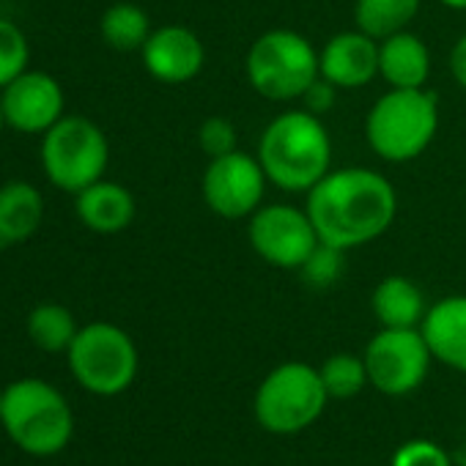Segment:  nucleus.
I'll use <instances>...</instances> for the list:
<instances>
[{
	"label": "nucleus",
	"mask_w": 466,
	"mask_h": 466,
	"mask_svg": "<svg viewBox=\"0 0 466 466\" xmlns=\"http://www.w3.org/2000/svg\"><path fill=\"white\" fill-rule=\"evenodd\" d=\"M324 245L338 250L365 248L392 228L398 217L395 184L373 167H332L305 200Z\"/></svg>",
	"instance_id": "nucleus-1"
},
{
	"label": "nucleus",
	"mask_w": 466,
	"mask_h": 466,
	"mask_svg": "<svg viewBox=\"0 0 466 466\" xmlns=\"http://www.w3.org/2000/svg\"><path fill=\"white\" fill-rule=\"evenodd\" d=\"M256 157L272 187L308 195L332 170V135L321 116L294 107L264 127Z\"/></svg>",
	"instance_id": "nucleus-2"
},
{
	"label": "nucleus",
	"mask_w": 466,
	"mask_h": 466,
	"mask_svg": "<svg viewBox=\"0 0 466 466\" xmlns=\"http://www.w3.org/2000/svg\"><path fill=\"white\" fill-rule=\"evenodd\" d=\"M439 96L428 88H390L365 116L370 151L392 165L420 159L439 132Z\"/></svg>",
	"instance_id": "nucleus-3"
},
{
	"label": "nucleus",
	"mask_w": 466,
	"mask_h": 466,
	"mask_svg": "<svg viewBox=\"0 0 466 466\" xmlns=\"http://www.w3.org/2000/svg\"><path fill=\"white\" fill-rule=\"evenodd\" d=\"M0 425L28 455L53 458L75 436V414L64 392L45 379H17L4 387Z\"/></svg>",
	"instance_id": "nucleus-4"
},
{
	"label": "nucleus",
	"mask_w": 466,
	"mask_h": 466,
	"mask_svg": "<svg viewBox=\"0 0 466 466\" xmlns=\"http://www.w3.org/2000/svg\"><path fill=\"white\" fill-rule=\"evenodd\" d=\"M250 88L269 102H297L321 77L316 45L291 28L264 31L245 56Z\"/></svg>",
	"instance_id": "nucleus-5"
},
{
	"label": "nucleus",
	"mask_w": 466,
	"mask_h": 466,
	"mask_svg": "<svg viewBox=\"0 0 466 466\" xmlns=\"http://www.w3.org/2000/svg\"><path fill=\"white\" fill-rule=\"evenodd\" d=\"M75 381L99 398L121 395L137 379V346L121 327L110 321H91L80 327L66 351Z\"/></svg>",
	"instance_id": "nucleus-6"
},
{
	"label": "nucleus",
	"mask_w": 466,
	"mask_h": 466,
	"mask_svg": "<svg viewBox=\"0 0 466 466\" xmlns=\"http://www.w3.org/2000/svg\"><path fill=\"white\" fill-rule=\"evenodd\" d=\"M110 143L99 124L86 116H64L42 135V167L53 187L77 195L105 178Z\"/></svg>",
	"instance_id": "nucleus-7"
},
{
	"label": "nucleus",
	"mask_w": 466,
	"mask_h": 466,
	"mask_svg": "<svg viewBox=\"0 0 466 466\" xmlns=\"http://www.w3.org/2000/svg\"><path fill=\"white\" fill-rule=\"evenodd\" d=\"M327 400L329 392L316 368L308 362H283L261 381L256 417L272 433H299L321 417Z\"/></svg>",
	"instance_id": "nucleus-8"
},
{
	"label": "nucleus",
	"mask_w": 466,
	"mask_h": 466,
	"mask_svg": "<svg viewBox=\"0 0 466 466\" xmlns=\"http://www.w3.org/2000/svg\"><path fill=\"white\" fill-rule=\"evenodd\" d=\"M269 178L256 154L242 148L208 159L200 176V195L206 208L219 219H250L267 198Z\"/></svg>",
	"instance_id": "nucleus-9"
},
{
	"label": "nucleus",
	"mask_w": 466,
	"mask_h": 466,
	"mask_svg": "<svg viewBox=\"0 0 466 466\" xmlns=\"http://www.w3.org/2000/svg\"><path fill=\"white\" fill-rule=\"evenodd\" d=\"M248 239L261 261L291 272H299L321 242L308 208L294 203H264L248 219Z\"/></svg>",
	"instance_id": "nucleus-10"
},
{
	"label": "nucleus",
	"mask_w": 466,
	"mask_h": 466,
	"mask_svg": "<svg viewBox=\"0 0 466 466\" xmlns=\"http://www.w3.org/2000/svg\"><path fill=\"white\" fill-rule=\"evenodd\" d=\"M365 368L370 384L392 398L414 392L431 368V349L420 332V327L411 329H390L381 327L365 346Z\"/></svg>",
	"instance_id": "nucleus-11"
},
{
	"label": "nucleus",
	"mask_w": 466,
	"mask_h": 466,
	"mask_svg": "<svg viewBox=\"0 0 466 466\" xmlns=\"http://www.w3.org/2000/svg\"><path fill=\"white\" fill-rule=\"evenodd\" d=\"M0 107H4L6 127H12L15 132L45 135L66 116V96L61 83L50 72L25 69L17 80L0 91Z\"/></svg>",
	"instance_id": "nucleus-12"
},
{
	"label": "nucleus",
	"mask_w": 466,
	"mask_h": 466,
	"mask_svg": "<svg viewBox=\"0 0 466 466\" xmlns=\"http://www.w3.org/2000/svg\"><path fill=\"white\" fill-rule=\"evenodd\" d=\"M140 61L162 86H184L192 83L206 66L203 39L187 25H159L151 31L148 42L140 50Z\"/></svg>",
	"instance_id": "nucleus-13"
},
{
	"label": "nucleus",
	"mask_w": 466,
	"mask_h": 466,
	"mask_svg": "<svg viewBox=\"0 0 466 466\" xmlns=\"http://www.w3.org/2000/svg\"><path fill=\"white\" fill-rule=\"evenodd\" d=\"M319 72L338 91H357L379 77V42L360 28L340 31L319 47Z\"/></svg>",
	"instance_id": "nucleus-14"
},
{
	"label": "nucleus",
	"mask_w": 466,
	"mask_h": 466,
	"mask_svg": "<svg viewBox=\"0 0 466 466\" xmlns=\"http://www.w3.org/2000/svg\"><path fill=\"white\" fill-rule=\"evenodd\" d=\"M420 332L433 360H439L441 365L458 373H466V297L463 294H452L428 305Z\"/></svg>",
	"instance_id": "nucleus-15"
},
{
	"label": "nucleus",
	"mask_w": 466,
	"mask_h": 466,
	"mask_svg": "<svg viewBox=\"0 0 466 466\" xmlns=\"http://www.w3.org/2000/svg\"><path fill=\"white\" fill-rule=\"evenodd\" d=\"M75 211L88 230L113 237V233H121L135 222L137 203L124 184L99 178L75 195Z\"/></svg>",
	"instance_id": "nucleus-16"
},
{
	"label": "nucleus",
	"mask_w": 466,
	"mask_h": 466,
	"mask_svg": "<svg viewBox=\"0 0 466 466\" xmlns=\"http://www.w3.org/2000/svg\"><path fill=\"white\" fill-rule=\"evenodd\" d=\"M433 69L425 39L409 28L379 42V77L390 88H425Z\"/></svg>",
	"instance_id": "nucleus-17"
},
{
	"label": "nucleus",
	"mask_w": 466,
	"mask_h": 466,
	"mask_svg": "<svg viewBox=\"0 0 466 466\" xmlns=\"http://www.w3.org/2000/svg\"><path fill=\"white\" fill-rule=\"evenodd\" d=\"M45 219V198L36 184L12 178L0 187V245H23Z\"/></svg>",
	"instance_id": "nucleus-18"
},
{
	"label": "nucleus",
	"mask_w": 466,
	"mask_h": 466,
	"mask_svg": "<svg viewBox=\"0 0 466 466\" xmlns=\"http://www.w3.org/2000/svg\"><path fill=\"white\" fill-rule=\"evenodd\" d=\"M370 308H373V316L379 319V324L390 327V329L420 327L425 313H428V305H425V297H422L420 286L411 278H403V275L384 278L373 289Z\"/></svg>",
	"instance_id": "nucleus-19"
},
{
	"label": "nucleus",
	"mask_w": 466,
	"mask_h": 466,
	"mask_svg": "<svg viewBox=\"0 0 466 466\" xmlns=\"http://www.w3.org/2000/svg\"><path fill=\"white\" fill-rule=\"evenodd\" d=\"M151 31V17L132 0H118V4L107 6L99 20V34L105 45L116 53H140Z\"/></svg>",
	"instance_id": "nucleus-20"
},
{
	"label": "nucleus",
	"mask_w": 466,
	"mask_h": 466,
	"mask_svg": "<svg viewBox=\"0 0 466 466\" xmlns=\"http://www.w3.org/2000/svg\"><path fill=\"white\" fill-rule=\"evenodd\" d=\"M422 0H354V28L376 42L406 31L420 15Z\"/></svg>",
	"instance_id": "nucleus-21"
},
{
	"label": "nucleus",
	"mask_w": 466,
	"mask_h": 466,
	"mask_svg": "<svg viewBox=\"0 0 466 466\" xmlns=\"http://www.w3.org/2000/svg\"><path fill=\"white\" fill-rule=\"evenodd\" d=\"M28 338L36 349L47 351V354H66L69 346L75 343L80 327L75 313L66 305L58 302H42L28 313L25 321Z\"/></svg>",
	"instance_id": "nucleus-22"
},
{
	"label": "nucleus",
	"mask_w": 466,
	"mask_h": 466,
	"mask_svg": "<svg viewBox=\"0 0 466 466\" xmlns=\"http://www.w3.org/2000/svg\"><path fill=\"white\" fill-rule=\"evenodd\" d=\"M319 373H321V381H324L329 398H338V400L354 398L362 392L365 384H370L365 360L354 357V354H332L329 360H324Z\"/></svg>",
	"instance_id": "nucleus-23"
},
{
	"label": "nucleus",
	"mask_w": 466,
	"mask_h": 466,
	"mask_svg": "<svg viewBox=\"0 0 466 466\" xmlns=\"http://www.w3.org/2000/svg\"><path fill=\"white\" fill-rule=\"evenodd\" d=\"M31 64V45L20 25L0 17V91L17 80Z\"/></svg>",
	"instance_id": "nucleus-24"
},
{
	"label": "nucleus",
	"mask_w": 466,
	"mask_h": 466,
	"mask_svg": "<svg viewBox=\"0 0 466 466\" xmlns=\"http://www.w3.org/2000/svg\"><path fill=\"white\" fill-rule=\"evenodd\" d=\"M343 269H346V250L319 242L316 250L308 256V261L299 267V278L305 280V286L316 291H327L343 278Z\"/></svg>",
	"instance_id": "nucleus-25"
},
{
	"label": "nucleus",
	"mask_w": 466,
	"mask_h": 466,
	"mask_svg": "<svg viewBox=\"0 0 466 466\" xmlns=\"http://www.w3.org/2000/svg\"><path fill=\"white\" fill-rule=\"evenodd\" d=\"M198 148L206 154V159L225 157L239 148V132L230 118L225 116H208L198 127Z\"/></svg>",
	"instance_id": "nucleus-26"
},
{
	"label": "nucleus",
	"mask_w": 466,
	"mask_h": 466,
	"mask_svg": "<svg viewBox=\"0 0 466 466\" xmlns=\"http://www.w3.org/2000/svg\"><path fill=\"white\" fill-rule=\"evenodd\" d=\"M392 466H452L450 455L433 441H409L392 455Z\"/></svg>",
	"instance_id": "nucleus-27"
},
{
	"label": "nucleus",
	"mask_w": 466,
	"mask_h": 466,
	"mask_svg": "<svg viewBox=\"0 0 466 466\" xmlns=\"http://www.w3.org/2000/svg\"><path fill=\"white\" fill-rule=\"evenodd\" d=\"M302 107L305 110H310L313 116H327L332 107H335V102H338V88L332 86V83H327L324 77H319L305 94H302Z\"/></svg>",
	"instance_id": "nucleus-28"
},
{
	"label": "nucleus",
	"mask_w": 466,
	"mask_h": 466,
	"mask_svg": "<svg viewBox=\"0 0 466 466\" xmlns=\"http://www.w3.org/2000/svg\"><path fill=\"white\" fill-rule=\"evenodd\" d=\"M450 75L452 80L466 91V34L455 39V45L450 47Z\"/></svg>",
	"instance_id": "nucleus-29"
},
{
	"label": "nucleus",
	"mask_w": 466,
	"mask_h": 466,
	"mask_svg": "<svg viewBox=\"0 0 466 466\" xmlns=\"http://www.w3.org/2000/svg\"><path fill=\"white\" fill-rule=\"evenodd\" d=\"M439 4L450 12H466V0H439Z\"/></svg>",
	"instance_id": "nucleus-30"
},
{
	"label": "nucleus",
	"mask_w": 466,
	"mask_h": 466,
	"mask_svg": "<svg viewBox=\"0 0 466 466\" xmlns=\"http://www.w3.org/2000/svg\"><path fill=\"white\" fill-rule=\"evenodd\" d=\"M455 463H458V466H466V444L455 452Z\"/></svg>",
	"instance_id": "nucleus-31"
},
{
	"label": "nucleus",
	"mask_w": 466,
	"mask_h": 466,
	"mask_svg": "<svg viewBox=\"0 0 466 466\" xmlns=\"http://www.w3.org/2000/svg\"><path fill=\"white\" fill-rule=\"evenodd\" d=\"M6 127V118H4V107H0V129Z\"/></svg>",
	"instance_id": "nucleus-32"
},
{
	"label": "nucleus",
	"mask_w": 466,
	"mask_h": 466,
	"mask_svg": "<svg viewBox=\"0 0 466 466\" xmlns=\"http://www.w3.org/2000/svg\"><path fill=\"white\" fill-rule=\"evenodd\" d=\"M0 409H4V390H0Z\"/></svg>",
	"instance_id": "nucleus-33"
}]
</instances>
